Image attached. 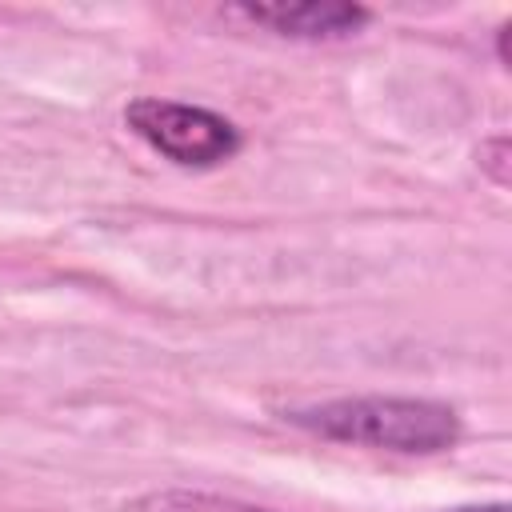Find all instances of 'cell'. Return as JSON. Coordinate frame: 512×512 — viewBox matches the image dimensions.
<instances>
[{
    "instance_id": "obj_1",
    "label": "cell",
    "mask_w": 512,
    "mask_h": 512,
    "mask_svg": "<svg viewBox=\"0 0 512 512\" xmlns=\"http://www.w3.org/2000/svg\"><path fill=\"white\" fill-rule=\"evenodd\" d=\"M284 420L308 436L376 448L396 456H440L464 436V420L452 404L432 396H336L284 412Z\"/></svg>"
},
{
    "instance_id": "obj_2",
    "label": "cell",
    "mask_w": 512,
    "mask_h": 512,
    "mask_svg": "<svg viewBox=\"0 0 512 512\" xmlns=\"http://www.w3.org/2000/svg\"><path fill=\"white\" fill-rule=\"evenodd\" d=\"M124 124L152 152H160L168 164L192 168V172L220 168L244 148L240 128L224 112H212L204 104H184V100H164V96H136L124 108Z\"/></svg>"
},
{
    "instance_id": "obj_3",
    "label": "cell",
    "mask_w": 512,
    "mask_h": 512,
    "mask_svg": "<svg viewBox=\"0 0 512 512\" xmlns=\"http://www.w3.org/2000/svg\"><path fill=\"white\" fill-rule=\"evenodd\" d=\"M232 16H244L284 40H304V44H332L356 36L372 12L352 0H300V4H240Z\"/></svg>"
},
{
    "instance_id": "obj_4",
    "label": "cell",
    "mask_w": 512,
    "mask_h": 512,
    "mask_svg": "<svg viewBox=\"0 0 512 512\" xmlns=\"http://www.w3.org/2000/svg\"><path fill=\"white\" fill-rule=\"evenodd\" d=\"M116 512H272V508L220 496V492H200V488H156L124 500Z\"/></svg>"
},
{
    "instance_id": "obj_5",
    "label": "cell",
    "mask_w": 512,
    "mask_h": 512,
    "mask_svg": "<svg viewBox=\"0 0 512 512\" xmlns=\"http://www.w3.org/2000/svg\"><path fill=\"white\" fill-rule=\"evenodd\" d=\"M476 164H480V172H484L496 188H508V184H512V140H508V132H496V136L480 140Z\"/></svg>"
},
{
    "instance_id": "obj_6",
    "label": "cell",
    "mask_w": 512,
    "mask_h": 512,
    "mask_svg": "<svg viewBox=\"0 0 512 512\" xmlns=\"http://www.w3.org/2000/svg\"><path fill=\"white\" fill-rule=\"evenodd\" d=\"M508 36H512V20H504V24L496 28V60H500V68H512V56H508Z\"/></svg>"
},
{
    "instance_id": "obj_7",
    "label": "cell",
    "mask_w": 512,
    "mask_h": 512,
    "mask_svg": "<svg viewBox=\"0 0 512 512\" xmlns=\"http://www.w3.org/2000/svg\"><path fill=\"white\" fill-rule=\"evenodd\" d=\"M448 512H508L504 500H492V504H460V508H448Z\"/></svg>"
}]
</instances>
